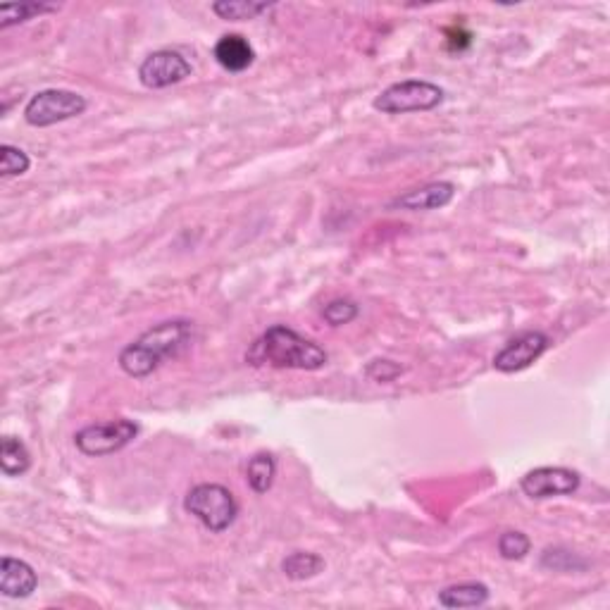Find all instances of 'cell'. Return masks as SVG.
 I'll return each mask as SVG.
<instances>
[{
    "label": "cell",
    "mask_w": 610,
    "mask_h": 610,
    "mask_svg": "<svg viewBox=\"0 0 610 610\" xmlns=\"http://www.w3.org/2000/svg\"><path fill=\"white\" fill-rule=\"evenodd\" d=\"M215 60L220 62L222 70L227 72H246L255 62L253 46L241 34H224L220 41L215 43Z\"/></svg>",
    "instance_id": "cell-12"
},
{
    "label": "cell",
    "mask_w": 610,
    "mask_h": 610,
    "mask_svg": "<svg viewBox=\"0 0 610 610\" xmlns=\"http://www.w3.org/2000/svg\"><path fill=\"white\" fill-rule=\"evenodd\" d=\"M489 587L482 582L453 584L439 591V606L444 608H479L489 601Z\"/></svg>",
    "instance_id": "cell-13"
},
{
    "label": "cell",
    "mask_w": 610,
    "mask_h": 610,
    "mask_svg": "<svg viewBox=\"0 0 610 610\" xmlns=\"http://www.w3.org/2000/svg\"><path fill=\"white\" fill-rule=\"evenodd\" d=\"M86 108H89V103L82 93L70 89H46L34 93L29 103L24 105V122L29 127L46 129L84 115Z\"/></svg>",
    "instance_id": "cell-5"
},
{
    "label": "cell",
    "mask_w": 610,
    "mask_h": 610,
    "mask_svg": "<svg viewBox=\"0 0 610 610\" xmlns=\"http://www.w3.org/2000/svg\"><path fill=\"white\" fill-rule=\"evenodd\" d=\"M358 313H360V308H358L356 301H348V298H336V301L325 305V310H322V317H325L327 325L341 327V325H348V322L356 320Z\"/></svg>",
    "instance_id": "cell-21"
},
{
    "label": "cell",
    "mask_w": 610,
    "mask_h": 610,
    "mask_svg": "<svg viewBox=\"0 0 610 610\" xmlns=\"http://www.w3.org/2000/svg\"><path fill=\"white\" fill-rule=\"evenodd\" d=\"M60 5L48 3H5L0 5V29H10L15 24H24L46 12H58Z\"/></svg>",
    "instance_id": "cell-18"
},
{
    "label": "cell",
    "mask_w": 610,
    "mask_h": 610,
    "mask_svg": "<svg viewBox=\"0 0 610 610\" xmlns=\"http://www.w3.org/2000/svg\"><path fill=\"white\" fill-rule=\"evenodd\" d=\"M184 510L201 522L205 529L220 534L227 532L239 518V501L227 487L215 482L196 484L194 489L186 494Z\"/></svg>",
    "instance_id": "cell-3"
},
{
    "label": "cell",
    "mask_w": 610,
    "mask_h": 610,
    "mask_svg": "<svg viewBox=\"0 0 610 610\" xmlns=\"http://www.w3.org/2000/svg\"><path fill=\"white\" fill-rule=\"evenodd\" d=\"M322 570H325V560L317 556V553L296 551L282 560V572L294 582L313 580Z\"/></svg>",
    "instance_id": "cell-17"
},
{
    "label": "cell",
    "mask_w": 610,
    "mask_h": 610,
    "mask_svg": "<svg viewBox=\"0 0 610 610\" xmlns=\"http://www.w3.org/2000/svg\"><path fill=\"white\" fill-rule=\"evenodd\" d=\"M327 360L325 348L284 325L267 329L246 353V363L253 367H277V370L315 372L322 370Z\"/></svg>",
    "instance_id": "cell-2"
},
{
    "label": "cell",
    "mask_w": 610,
    "mask_h": 610,
    "mask_svg": "<svg viewBox=\"0 0 610 610\" xmlns=\"http://www.w3.org/2000/svg\"><path fill=\"white\" fill-rule=\"evenodd\" d=\"M194 74L191 62L177 51H155L139 65V79L146 89H167Z\"/></svg>",
    "instance_id": "cell-7"
},
{
    "label": "cell",
    "mask_w": 610,
    "mask_h": 610,
    "mask_svg": "<svg viewBox=\"0 0 610 610\" xmlns=\"http://www.w3.org/2000/svg\"><path fill=\"white\" fill-rule=\"evenodd\" d=\"M365 375L370 377L372 382L389 384V382H394L396 377H401V375H403V367L398 365L396 360L377 358V360H372V363L365 367Z\"/></svg>",
    "instance_id": "cell-23"
},
{
    "label": "cell",
    "mask_w": 610,
    "mask_h": 610,
    "mask_svg": "<svg viewBox=\"0 0 610 610\" xmlns=\"http://www.w3.org/2000/svg\"><path fill=\"white\" fill-rule=\"evenodd\" d=\"M139 437V425L127 417L112 422H98V425H89L79 429L74 434V446L91 458H103L110 453L122 451L124 446H129L132 441Z\"/></svg>",
    "instance_id": "cell-6"
},
{
    "label": "cell",
    "mask_w": 610,
    "mask_h": 610,
    "mask_svg": "<svg viewBox=\"0 0 610 610\" xmlns=\"http://www.w3.org/2000/svg\"><path fill=\"white\" fill-rule=\"evenodd\" d=\"M541 568H549L556 572H572V570H584L587 568V560H582L575 553L563 551V549H546L541 556Z\"/></svg>",
    "instance_id": "cell-20"
},
{
    "label": "cell",
    "mask_w": 610,
    "mask_h": 610,
    "mask_svg": "<svg viewBox=\"0 0 610 610\" xmlns=\"http://www.w3.org/2000/svg\"><path fill=\"white\" fill-rule=\"evenodd\" d=\"M36 587H39V577L29 563L12 556L0 560V594L8 599H29Z\"/></svg>",
    "instance_id": "cell-11"
},
{
    "label": "cell",
    "mask_w": 610,
    "mask_h": 610,
    "mask_svg": "<svg viewBox=\"0 0 610 610\" xmlns=\"http://www.w3.org/2000/svg\"><path fill=\"white\" fill-rule=\"evenodd\" d=\"M456 196V186L451 182H432L425 186H417L406 194H401L389 203V208L410 210V213H425V210H439L446 208L448 203Z\"/></svg>",
    "instance_id": "cell-10"
},
{
    "label": "cell",
    "mask_w": 610,
    "mask_h": 610,
    "mask_svg": "<svg viewBox=\"0 0 610 610\" xmlns=\"http://www.w3.org/2000/svg\"><path fill=\"white\" fill-rule=\"evenodd\" d=\"M277 477V460L272 453H255L246 465V479L255 494H267L275 484Z\"/></svg>",
    "instance_id": "cell-16"
},
{
    "label": "cell",
    "mask_w": 610,
    "mask_h": 610,
    "mask_svg": "<svg viewBox=\"0 0 610 610\" xmlns=\"http://www.w3.org/2000/svg\"><path fill=\"white\" fill-rule=\"evenodd\" d=\"M551 339L549 334L544 332H522L510 339L506 346L501 348L499 353L494 356V367L503 375H513V372L527 370L529 365L537 363V360L549 351Z\"/></svg>",
    "instance_id": "cell-8"
},
{
    "label": "cell",
    "mask_w": 610,
    "mask_h": 610,
    "mask_svg": "<svg viewBox=\"0 0 610 610\" xmlns=\"http://www.w3.org/2000/svg\"><path fill=\"white\" fill-rule=\"evenodd\" d=\"M275 8V3H253V0H217L213 3V12L220 20L227 22H246L265 15Z\"/></svg>",
    "instance_id": "cell-15"
},
{
    "label": "cell",
    "mask_w": 610,
    "mask_h": 610,
    "mask_svg": "<svg viewBox=\"0 0 610 610\" xmlns=\"http://www.w3.org/2000/svg\"><path fill=\"white\" fill-rule=\"evenodd\" d=\"M446 91L425 79H406L391 84L375 98V110L382 115H406V112H427L444 103Z\"/></svg>",
    "instance_id": "cell-4"
},
{
    "label": "cell",
    "mask_w": 610,
    "mask_h": 610,
    "mask_svg": "<svg viewBox=\"0 0 610 610\" xmlns=\"http://www.w3.org/2000/svg\"><path fill=\"white\" fill-rule=\"evenodd\" d=\"M29 167L31 160L22 148L10 146V143L0 146V174H3V177H20V174L29 172Z\"/></svg>",
    "instance_id": "cell-19"
},
{
    "label": "cell",
    "mask_w": 610,
    "mask_h": 610,
    "mask_svg": "<svg viewBox=\"0 0 610 610\" xmlns=\"http://www.w3.org/2000/svg\"><path fill=\"white\" fill-rule=\"evenodd\" d=\"M580 475L568 468H534L520 479L522 494L534 501L553 499V496H568L580 489Z\"/></svg>",
    "instance_id": "cell-9"
},
{
    "label": "cell",
    "mask_w": 610,
    "mask_h": 610,
    "mask_svg": "<svg viewBox=\"0 0 610 610\" xmlns=\"http://www.w3.org/2000/svg\"><path fill=\"white\" fill-rule=\"evenodd\" d=\"M0 468L5 477H20L31 468V453L22 439L3 437L0 441Z\"/></svg>",
    "instance_id": "cell-14"
},
{
    "label": "cell",
    "mask_w": 610,
    "mask_h": 610,
    "mask_svg": "<svg viewBox=\"0 0 610 610\" xmlns=\"http://www.w3.org/2000/svg\"><path fill=\"white\" fill-rule=\"evenodd\" d=\"M191 336H194V322L165 320L143 332L129 346H124L117 363H120L124 375L143 379L153 375L163 365V360L177 358L191 344Z\"/></svg>",
    "instance_id": "cell-1"
},
{
    "label": "cell",
    "mask_w": 610,
    "mask_h": 610,
    "mask_svg": "<svg viewBox=\"0 0 610 610\" xmlns=\"http://www.w3.org/2000/svg\"><path fill=\"white\" fill-rule=\"evenodd\" d=\"M532 549V541L525 532H503L499 539V553L506 560H522Z\"/></svg>",
    "instance_id": "cell-22"
}]
</instances>
